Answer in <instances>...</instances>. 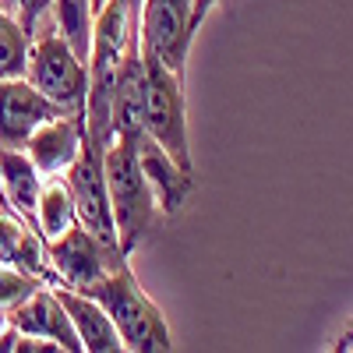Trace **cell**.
<instances>
[{"instance_id":"ba28073f","label":"cell","mask_w":353,"mask_h":353,"mask_svg":"<svg viewBox=\"0 0 353 353\" xmlns=\"http://www.w3.org/2000/svg\"><path fill=\"white\" fill-rule=\"evenodd\" d=\"M64 110L50 103L28 78L0 81V149H25L28 134Z\"/></svg>"},{"instance_id":"7c38bea8","label":"cell","mask_w":353,"mask_h":353,"mask_svg":"<svg viewBox=\"0 0 353 353\" xmlns=\"http://www.w3.org/2000/svg\"><path fill=\"white\" fill-rule=\"evenodd\" d=\"M145 99H149V74H145V57L138 46V28L128 43L121 78L113 92V134H131L138 138L145 131Z\"/></svg>"},{"instance_id":"2e32d148","label":"cell","mask_w":353,"mask_h":353,"mask_svg":"<svg viewBox=\"0 0 353 353\" xmlns=\"http://www.w3.org/2000/svg\"><path fill=\"white\" fill-rule=\"evenodd\" d=\"M53 25L71 43V50L88 64V53H92V25H96L92 0H53Z\"/></svg>"},{"instance_id":"30bf717a","label":"cell","mask_w":353,"mask_h":353,"mask_svg":"<svg viewBox=\"0 0 353 353\" xmlns=\"http://www.w3.org/2000/svg\"><path fill=\"white\" fill-rule=\"evenodd\" d=\"M138 159H141V170L149 176L152 191H156L159 212L166 219H173L188 205V194L194 191V173H188L152 134H145V131L138 134Z\"/></svg>"},{"instance_id":"277c9868","label":"cell","mask_w":353,"mask_h":353,"mask_svg":"<svg viewBox=\"0 0 353 353\" xmlns=\"http://www.w3.org/2000/svg\"><path fill=\"white\" fill-rule=\"evenodd\" d=\"M145 57V53H141ZM145 74H149V99H145V134H152L163 149L194 173L191 159V138H188V99H184V78L173 74L156 57H145Z\"/></svg>"},{"instance_id":"4fadbf2b","label":"cell","mask_w":353,"mask_h":353,"mask_svg":"<svg viewBox=\"0 0 353 353\" xmlns=\"http://www.w3.org/2000/svg\"><path fill=\"white\" fill-rule=\"evenodd\" d=\"M53 293L61 297L64 311L71 314V325L81 339V350H88V353H121L124 350V339L117 332L113 318L106 314V307L96 297H88V293L64 286V283L53 286Z\"/></svg>"},{"instance_id":"e0dca14e","label":"cell","mask_w":353,"mask_h":353,"mask_svg":"<svg viewBox=\"0 0 353 353\" xmlns=\"http://www.w3.org/2000/svg\"><path fill=\"white\" fill-rule=\"evenodd\" d=\"M28 50H32V36L18 25L14 14L0 8V81L4 78H25Z\"/></svg>"},{"instance_id":"8fae6325","label":"cell","mask_w":353,"mask_h":353,"mask_svg":"<svg viewBox=\"0 0 353 353\" xmlns=\"http://www.w3.org/2000/svg\"><path fill=\"white\" fill-rule=\"evenodd\" d=\"M8 325H14L18 332H28V336L53 339L64 353H81V339L71 325V314L64 311L53 286H39L21 307H14L8 314Z\"/></svg>"},{"instance_id":"8992f818","label":"cell","mask_w":353,"mask_h":353,"mask_svg":"<svg viewBox=\"0 0 353 353\" xmlns=\"http://www.w3.org/2000/svg\"><path fill=\"white\" fill-rule=\"evenodd\" d=\"M50 251V265L61 276L64 286H74L81 293H88L96 283H103L117 265H124L128 254L121 251V244H110L103 237H96L92 230H85L81 223H74L68 233L46 241Z\"/></svg>"},{"instance_id":"ffe728a7","label":"cell","mask_w":353,"mask_h":353,"mask_svg":"<svg viewBox=\"0 0 353 353\" xmlns=\"http://www.w3.org/2000/svg\"><path fill=\"white\" fill-rule=\"evenodd\" d=\"M329 350H353V321H346V329L332 339V346Z\"/></svg>"},{"instance_id":"ac0fdd59","label":"cell","mask_w":353,"mask_h":353,"mask_svg":"<svg viewBox=\"0 0 353 353\" xmlns=\"http://www.w3.org/2000/svg\"><path fill=\"white\" fill-rule=\"evenodd\" d=\"M39 286H43V283H39L36 276L14 269V265H0V311L11 314L14 307H21L28 297H32Z\"/></svg>"},{"instance_id":"3957f363","label":"cell","mask_w":353,"mask_h":353,"mask_svg":"<svg viewBox=\"0 0 353 353\" xmlns=\"http://www.w3.org/2000/svg\"><path fill=\"white\" fill-rule=\"evenodd\" d=\"M25 78L39 92L57 103L64 113H85L88 103V64L71 50V43L57 32V25H46L39 36H32Z\"/></svg>"},{"instance_id":"52a82bcc","label":"cell","mask_w":353,"mask_h":353,"mask_svg":"<svg viewBox=\"0 0 353 353\" xmlns=\"http://www.w3.org/2000/svg\"><path fill=\"white\" fill-rule=\"evenodd\" d=\"M103 152H106V141L85 131L81 156L71 163V170L64 173V181H68L71 198H74L78 223H81L85 230H92L96 237H103V241H110V244H121V241H117L113 212H110V191H106Z\"/></svg>"},{"instance_id":"44dd1931","label":"cell","mask_w":353,"mask_h":353,"mask_svg":"<svg viewBox=\"0 0 353 353\" xmlns=\"http://www.w3.org/2000/svg\"><path fill=\"white\" fill-rule=\"evenodd\" d=\"M219 4H226V0H194V21L201 25V21H205V14H209L212 8H219Z\"/></svg>"},{"instance_id":"5bb4252c","label":"cell","mask_w":353,"mask_h":353,"mask_svg":"<svg viewBox=\"0 0 353 353\" xmlns=\"http://www.w3.org/2000/svg\"><path fill=\"white\" fill-rule=\"evenodd\" d=\"M43 181L46 176L36 170V163L28 159L25 149H0V191H4V201L32 226H36Z\"/></svg>"},{"instance_id":"6da1fadb","label":"cell","mask_w":353,"mask_h":353,"mask_svg":"<svg viewBox=\"0 0 353 353\" xmlns=\"http://www.w3.org/2000/svg\"><path fill=\"white\" fill-rule=\"evenodd\" d=\"M103 170H106V191H110L117 241H121V251L131 258V251L145 241V233L152 230L156 212H159L156 191L138 159V138L113 134L103 152Z\"/></svg>"},{"instance_id":"d6986e66","label":"cell","mask_w":353,"mask_h":353,"mask_svg":"<svg viewBox=\"0 0 353 353\" xmlns=\"http://www.w3.org/2000/svg\"><path fill=\"white\" fill-rule=\"evenodd\" d=\"M0 8L14 14L28 36H39L46 25H53V0H0Z\"/></svg>"},{"instance_id":"7a4b0ae2","label":"cell","mask_w":353,"mask_h":353,"mask_svg":"<svg viewBox=\"0 0 353 353\" xmlns=\"http://www.w3.org/2000/svg\"><path fill=\"white\" fill-rule=\"evenodd\" d=\"M88 297H96L106 307V314L113 318L117 332L124 339V350H134V353L173 350V336H170V325H166L159 304L138 286L128 261L117 265L103 283L88 290Z\"/></svg>"},{"instance_id":"603a6c76","label":"cell","mask_w":353,"mask_h":353,"mask_svg":"<svg viewBox=\"0 0 353 353\" xmlns=\"http://www.w3.org/2000/svg\"><path fill=\"white\" fill-rule=\"evenodd\" d=\"M103 4H106V0H92V11L99 14V8H103Z\"/></svg>"},{"instance_id":"5b68a950","label":"cell","mask_w":353,"mask_h":353,"mask_svg":"<svg viewBox=\"0 0 353 353\" xmlns=\"http://www.w3.org/2000/svg\"><path fill=\"white\" fill-rule=\"evenodd\" d=\"M194 36H198L194 0H141L138 46L145 57H156L159 64L184 78Z\"/></svg>"},{"instance_id":"7402d4cb","label":"cell","mask_w":353,"mask_h":353,"mask_svg":"<svg viewBox=\"0 0 353 353\" xmlns=\"http://www.w3.org/2000/svg\"><path fill=\"white\" fill-rule=\"evenodd\" d=\"M4 329H8V314H4V311H0V332H4Z\"/></svg>"},{"instance_id":"cb8c5ba5","label":"cell","mask_w":353,"mask_h":353,"mask_svg":"<svg viewBox=\"0 0 353 353\" xmlns=\"http://www.w3.org/2000/svg\"><path fill=\"white\" fill-rule=\"evenodd\" d=\"M131 4H134V11H138V8H141V0H131Z\"/></svg>"},{"instance_id":"9a60e30c","label":"cell","mask_w":353,"mask_h":353,"mask_svg":"<svg viewBox=\"0 0 353 353\" xmlns=\"http://www.w3.org/2000/svg\"><path fill=\"white\" fill-rule=\"evenodd\" d=\"M78 223V209H74V198L64 176H46L43 191H39V209H36V230L43 233L46 241L61 237L71 226Z\"/></svg>"},{"instance_id":"9c48e42d","label":"cell","mask_w":353,"mask_h":353,"mask_svg":"<svg viewBox=\"0 0 353 353\" xmlns=\"http://www.w3.org/2000/svg\"><path fill=\"white\" fill-rule=\"evenodd\" d=\"M85 145V113H61L39 124L25 141L28 159L43 176H64Z\"/></svg>"}]
</instances>
